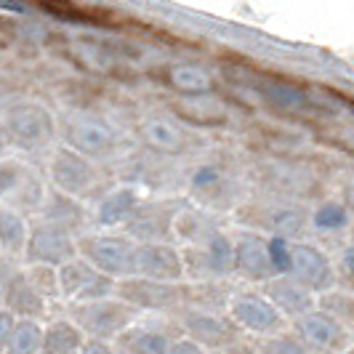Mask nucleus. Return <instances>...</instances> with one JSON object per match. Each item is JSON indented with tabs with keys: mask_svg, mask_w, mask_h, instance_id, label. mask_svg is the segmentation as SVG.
<instances>
[{
	"mask_svg": "<svg viewBox=\"0 0 354 354\" xmlns=\"http://www.w3.org/2000/svg\"><path fill=\"white\" fill-rule=\"evenodd\" d=\"M80 346V330L70 322H53L43 330V354H75Z\"/></svg>",
	"mask_w": 354,
	"mask_h": 354,
	"instance_id": "obj_12",
	"label": "nucleus"
},
{
	"mask_svg": "<svg viewBox=\"0 0 354 354\" xmlns=\"http://www.w3.org/2000/svg\"><path fill=\"white\" fill-rule=\"evenodd\" d=\"M43 221H48V224H56V227H62V230L70 232V227L80 218V205H77V200L70 195H64V192H51V195H46L43 200Z\"/></svg>",
	"mask_w": 354,
	"mask_h": 354,
	"instance_id": "obj_11",
	"label": "nucleus"
},
{
	"mask_svg": "<svg viewBox=\"0 0 354 354\" xmlns=\"http://www.w3.org/2000/svg\"><path fill=\"white\" fill-rule=\"evenodd\" d=\"M72 253H75V243L67 230L48 221L30 230L24 256L32 266H62L72 261Z\"/></svg>",
	"mask_w": 354,
	"mask_h": 354,
	"instance_id": "obj_4",
	"label": "nucleus"
},
{
	"mask_svg": "<svg viewBox=\"0 0 354 354\" xmlns=\"http://www.w3.org/2000/svg\"><path fill=\"white\" fill-rule=\"evenodd\" d=\"M136 208V197L131 189H118L109 197H104V203L99 205V221L102 224H118L125 216H131V211Z\"/></svg>",
	"mask_w": 354,
	"mask_h": 354,
	"instance_id": "obj_15",
	"label": "nucleus"
},
{
	"mask_svg": "<svg viewBox=\"0 0 354 354\" xmlns=\"http://www.w3.org/2000/svg\"><path fill=\"white\" fill-rule=\"evenodd\" d=\"M272 99H280V104H285V106H296V104H301L304 102V96L301 93H296L293 88H285V86H272Z\"/></svg>",
	"mask_w": 354,
	"mask_h": 354,
	"instance_id": "obj_17",
	"label": "nucleus"
},
{
	"mask_svg": "<svg viewBox=\"0 0 354 354\" xmlns=\"http://www.w3.org/2000/svg\"><path fill=\"white\" fill-rule=\"evenodd\" d=\"M136 264L147 272H168L174 269V253L165 248H142L136 253Z\"/></svg>",
	"mask_w": 354,
	"mask_h": 354,
	"instance_id": "obj_16",
	"label": "nucleus"
},
{
	"mask_svg": "<svg viewBox=\"0 0 354 354\" xmlns=\"http://www.w3.org/2000/svg\"><path fill=\"white\" fill-rule=\"evenodd\" d=\"M344 221V211L336 208V205H328L317 213V224L319 227H338Z\"/></svg>",
	"mask_w": 354,
	"mask_h": 354,
	"instance_id": "obj_18",
	"label": "nucleus"
},
{
	"mask_svg": "<svg viewBox=\"0 0 354 354\" xmlns=\"http://www.w3.org/2000/svg\"><path fill=\"white\" fill-rule=\"evenodd\" d=\"M64 142L70 144L72 152L88 158V155H102L106 149H112L115 142H118V133L104 118L72 115L64 123Z\"/></svg>",
	"mask_w": 354,
	"mask_h": 354,
	"instance_id": "obj_5",
	"label": "nucleus"
},
{
	"mask_svg": "<svg viewBox=\"0 0 354 354\" xmlns=\"http://www.w3.org/2000/svg\"><path fill=\"white\" fill-rule=\"evenodd\" d=\"M43 346V328L37 319H19L11 330V338L6 344L8 354H37Z\"/></svg>",
	"mask_w": 354,
	"mask_h": 354,
	"instance_id": "obj_14",
	"label": "nucleus"
},
{
	"mask_svg": "<svg viewBox=\"0 0 354 354\" xmlns=\"http://www.w3.org/2000/svg\"><path fill=\"white\" fill-rule=\"evenodd\" d=\"M27 237H30L27 218L14 208L0 205V250H6L8 256H21L27 248Z\"/></svg>",
	"mask_w": 354,
	"mask_h": 354,
	"instance_id": "obj_9",
	"label": "nucleus"
},
{
	"mask_svg": "<svg viewBox=\"0 0 354 354\" xmlns=\"http://www.w3.org/2000/svg\"><path fill=\"white\" fill-rule=\"evenodd\" d=\"M51 181L56 184L59 192L70 197H80V195H88L91 187L96 184V168L88 158L72 152L70 147L53 152L51 158Z\"/></svg>",
	"mask_w": 354,
	"mask_h": 354,
	"instance_id": "obj_6",
	"label": "nucleus"
},
{
	"mask_svg": "<svg viewBox=\"0 0 354 354\" xmlns=\"http://www.w3.org/2000/svg\"><path fill=\"white\" fill-rule=\"evenodd\" d=\"M147 144H152L155 149L162 152H176L184 147V131L168 118H149L142 128Z\"/></svg>",
	"mask_w": 354,
	"mask_h": 354,
	"instance_id": "obj_10",
	"label": "nucleus"
},
{
	"mask_svg": "<svg viewBox=\"0 0 354 354\" xmlns=\"http://www.w3.org/2000/svg\"><path fill=\"white\" fill-rule=\"evenodd\" d=\"M83 354H109V352H106L102 344H88V346L83 349Z\"/></svg>",
	"mask_w": 354,
	"mask_h": 354,
	"instance_id": "obj_20",
	"label": "nucleus"
},
{
	"mask_svg": "<svg viewBox=\"0 0 354 354\" xmlns=\"http://www.w3.org/2000/svg\"><path fill=\"white\" fill-rule=\"evenodd\" d=\"M0 200L14 211H35L46 200L43 178L21 160H0Z\"/></svg>",
	"mask_w": 354,
	"mask_h": 354,
	"instance_id": "obj_2",
	"label": "nucleus"
},
{
	"mask_svg": "<svg viewBox=\"0 0 354 354\" xmlns=\"http://www.w3.org/2000/svg\"><path fill=\"white\" fill-rule=\"evenodd\" d=\"M171 83H174V88L192 93V96L208 93L213 88L211 72L197 67V64H176V67H171Z\"/></svg>",
	"mask_w": 354,
	"mask_h": 354,
	"instance_id": "obj_13",
	"label": "nucleus"
},
{
	"mask_svg": "<svg viewBox=\"0 0 354 354\" xmlns=\"http://www.w3.org/2000/svg\"><path fill=\"white\" fill-rule=\"evenodd\" d=\"M56 285L67 299H88L102 293L104 277L86 261H67L56 269Z\"/></svg>",
	"mask_w": 354,
	"mask_h": 354,
	"instance_id": "obj_8",
	"label": "nucleus"
},
{
	"mask_svg": "<svg viewBox=\"0 0 354 354\" xmlns=\"http://www.w3.org/2000/svg\"><path fill=\"white\" fill-rule=\"evenodd\" d=\"M6 144H8V139H6V133H3V125H0V158H3V152H6Z\"/></svg>",
	"mask_w": 354,
	"mask_h": 354,
	"instance_id": "obj_21",
	"label": "nucleus"
},
{
	"mask_svg": "<svg viewBox=\"0 0 354 354\" xmlns=\"http://www.w3.org/2000/svg\"><path fill=\"white\" fill-rule=\"evenodd\" d=\"M3 133L17 147L27 149V152H35V149H43L51 144V139L56 136V120L43 104L21 102L6 112Z\"/></svg>",
	"mask_w": 354,
	"mask_h": 354,
	"instance_id": "obj_1",
	"label": "nucleus"
},
{
	"mask_svg": "<svg viewBox=\"0 0 354 354\" xmlns=\"http://www.w3.org/2000/svg\"><path fill=\"white\" fill-rule=\"evenodd\" d=\"M80 248L102 272H123L131 264H136L133 248L120 237H88Z\"/></svg>",
	"mask_w": 354,
	"mask_h": 354,
	"instance_id": "obj_7",
	"label": "nucleus"
},
{
	"mask_svg": "<svg viewBox=\"0 0 354 354\" xmlns=\"http://www.w3.org/2000/svg\"><path fill=\"white\" fill-rule=\"evenodd\" d=\"M14 325H17V317H14L11 312L0 309V352L6 349V344H8V338H11V330H14Z\"/></svg>",
	"mask_w": 354,
	"mask_h": 354,
	"instance_id": "obj_19",
	"label": "nucleus"
},
{
	"mask_svg": "<svg viewBox=\"0 0 354 354\" xmlns=\"http://www.w3.org/2000/svg\"><path fill=\"white\" fill-rule=\"evenodd\" d=\"M0 299L6 304V312H11L14 317L35 319L46 312V299L35 290V285L30 283L27 272H21L11 264H0Z\"/></svg>",
	"mask_w": 354,
	"mask_h": 354,
	"instance_id": "obj_3",
	"label": "nucleus"
}]
</instances>
